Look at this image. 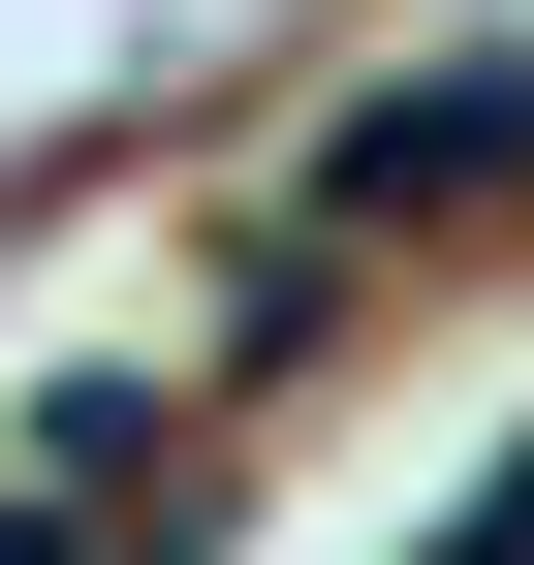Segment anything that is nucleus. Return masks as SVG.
<instances>
[{"mask_svg": "<svg viewBox=\"0 0 534 565\" xmlns=\"http://www.w3.org/2000/svg\"><path fill=\"white\" fill-rule=\"evenodd\" d=\"M503 158H534L503 63H440V95H377V126H346V189H503Z\"/></svg>", "mask_w": 534, "mask_h": 565, "instance_id": "nucleus-1", "label": "nucleus"}]
</instances>
